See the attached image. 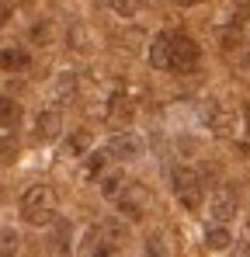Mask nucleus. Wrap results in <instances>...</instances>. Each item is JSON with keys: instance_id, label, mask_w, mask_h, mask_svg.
Segmentation results:
<instances>
[{"instance_id": "obj_1", "label": "nucleus", "mask_w": 250, "mask_h": 257, "mask_svg": "<svg viewBox=\"0 0 250 257\" xmlns=\"http://www.w3.org/2000/svg\"><path fill=\"white\" fill-rule=\"evenodd\" d=\"M52 212H56V191H52V184H32L21 195V215H25V222L49 226Z\"/></svg>"}, {"instance_id": "obj_2", "label": "nucleus", "mask_w": 250, "mask_h": 257, "mask_svg": "<svg viewBox=\"0 0 250 257\" xmlns=\"http://www.w3.org/2000/svg\"><path fill=\"white\" fill-rule=\"evenodd\" d=\"M170 184H174V195H177V202H181L188 212L202 209V202H205V184H202V174L195 171V167H184V164H177V167L170 171Z\"/></svg>"}, {"instance_id": "obj_3", "label": "nucleus", "mask_w": 250, "mask_h": 257, "mask_svg": "<svg viewBox=\"0 0 250 257\" xmlns=\"http://www.w3.org/2000/svg\"><path fill=\"white\" fill-rule=\"evenodd\" d=\"M198 59H202V49H198L195 39H188V35H170V70H174V73L195 70Z\"/></svg>"}, {"instance_id": "obj_4", "label": "nucleus", "mask_w": 250, "mask_h": 257, "mask_svg": "<svg viewBox=\"0 0 250 257\" xmlns=\"http://www.w3.org/2000/svg\"><path fill=\"white\" fill-rule=\"evenodd\" d=\"M118 212H122V219H132V222H139L143 215L150 212V191L139 181H132L118 195Z\"/></svg>"}, {"instance_id": "obj_5", "label": "nucleus", "mask_w": 250, "mask_h": 257, "mask_svg": "<svg viewBox=\"0 0 250 257\" xmlns=\"http://www.w3.org/2000/svg\"><path fill=\"white\" fill-rule=\"evenodd\" d=\"M240 209V195L236 188H215V195L208 198V219L219 226H229V219Z\"/></svg>"}, {"instance_id": "obj_6", "label": "nucleus", "mask_w": 250, "mask_h": 257, "mask_svg": "<svg viewBox=\"0 0 250 257\" xmlns=\"http://www.w3.org/2000/svg\"><path fill=\"white\" fill-rule=\"evenodd\" d=\"M108 153H111V160H122V164H129V160H139L143 153H146V143H143V136H136V132H118V136H111L108 139Z\"/></svg>"}, {"instance_id": "obj_7", "label": "nucleus", "mask_w": 250, "mask_h": 257, "mask_svg": "<svg viewBox=\"0 0 250 257\" xmlns=\"http://www.w3.org/2000/svg\"><path fill=\"white\" fill-rule=\"evenodd\" d=\"M104 118L111 122V125H132V118H136V104H132V97L129 94H111L108 97V111H104Z\"/></svg>"}, {"instance_id": "obj_8", "label": "nucleus", "mask_w": 250, "mask_h": 257, "mask_svg": "<svg viewBox=\"0 0 250 257\" xmlns=\"http://www.w3.org/2000/svg\"><path fill=\"white\" fill-rule=\"evenodd\" d=\"M59 132H63V115H59V108L39 111V118H35V139H39V143H52V139H59Z\"/></svg>"}, {"instance_id": "obj_9", "label": "nucleus", "mask_w": 250, "mask_h": 257, "mask_svg": "<svg viewBox=\"0 0 250 257\" xmlns=\"http://www.w3.org/2000/svg\"><path fill=\"white\" fill-rule=\"evenodd\" d=\"M77 87H80V77H77L73 70H63V73L56 77V84H52V94H56L59 104H70V101L77 97Z\"/></svg>"}, {"instance_id": "obj_10", "label": "nucleus", "mask_w": 250, "mask_h": 257, "mask_svg": "<svg viewBox=\"0 0 250 257\" xmlns=\"http://www.w3.org/2000/svg\"><path fill=\"white\" fill-rule=\"evenodd\" d=\"M97 188H101L104 198H118L125 188H129V177H125V171H104L97 177Z\"/></svg>"}, {"instance_id": "obj_11", "label": "nucleus", "mask_w": 250, "mask_h": 257, "mask_svg": "<svg viewBox=\"0 0 250 257\" xmlns=\"http://www.w3.org/2000/svg\"><path fill=\"white\" fill-rule=\"evenodd\" d=\"M150 66L153 70H170V35H157L150 42Z\"/></svg>"}, {"instance_id": "obj_12", "label": "nucleus", "mask_w": 250, "mask_h": 257, "mask_svg": "<svg viewBox=\"0 0 250 257\" xmlns=\"http://www.w3.org/2000/svg\"><path fill=\"white\" fill-rule=\"evenodd\" d=\"M21 115H25L21 101H14V97L0 94V128H14V125H21Z\"/></svg>"}, {"instance_id": "obj_13", "label": "nucleus", "mask_w": 250, "mask_h": 257, "mask_svg": "<svg viewBox=\"0 0 250 257\" xmlns=\"http://www.w3.org/2000/svg\"><path fill=\"white\" fill-rule=\"evenodd\" d=\"M108 160H111V153H108V146H101V150H94V153H87V164H83V177H87V181H97L101 174L108 171Z\"/></svg>"}, {"instance_id": "obj_14", "label": "nucleus", "mask_w": 250, "mask_h": 257, "mask_svg": "<svg viewBox=\"0 0 250 257\" xmlns=\"http://www.w3.org/2000/svg\"><path fill=\"white\" fill-rule=\"evenodd\" d=\"M25 66H28V52L21 45H4L0 49V70L14 73V70H25Z\"/></svg>"}, {"instance_id": "obj_15", "label": "nucleus", "mask_w": 250, "mask_h": 257, "mask_svg": "<svg viewBox=\"0 0 250 257\" xmlns=\"http://www.w3.org/2000/svg\"><path fill=\"white\" fill-rule=\"evenodd\" d=\"M229 243H233V233H229V226H219V222H212L205 229V247L208 250H229Z\"/></svg>"}, {"instance_id": "obj_16", "label": "nucleus", "mask_w": 250, "mask_h": 257, "mask_svg": "<svg viewBox=\"0 0 250 257\" xmlns=\"http://www.w3.org/2000/svg\"><path fill=\"white\" fill-rule=\"evenodd\" d=\"M208 125H212V132H219V136H229L233 132V115L222 104H208Z\"/></svg>"}, {"instance_id": "obj_17", "label": "nucleus", "mask_w": 250, "mask_h": 257, "mask_svg": "<svg viewBox=\"0 0 250 257\" xmlns=\"http://www.w3.org/2000/svg\"><path fill=\"white\" fill-rule=\"evenodd\" d=\"M87 150H90V132H70L66 139H63V153L66 157H87Z\"/></svg>"}, {"instance_id": "obj_18", "label": "nucleus", "mask_w": 250, "mask_h": 257, "mask_svg": "<svg viewBox=\"0 0 250 257\" xmlns=\"http://www.w3.org/2000/svg\"><path fill=\"white\" fill-rule=\"evenodd\" d=\"M18 247H21L18 229L14 226H4L0 229V257H18Z\"/></svg>"}, {"instance_id": "obj_19", "label": "nucleus", "mask_w": 250, "mask_h": 257, "mask_svg": "<svg viewBox=\"0 0 250 257\" xmlns=\"http://www.w3.org/2000/svg\"><path fill=\"white\" fill-rule=\"evenodd\" d=\"M101 233H104V243H118V247H122V240L129 236V229H125L118 219H104L101 222Z\"/></svg>"}, {"instance_id": "obj_20", "label": "nucleus", "mask_w": 250, "mask_h": 257, "mask_svg": "<svg viewBox=\"0 0 250 257\" xmlns=\"http://www.w3.org/2000/svg\"><path fill=\"white\" fill-rule=\"evenodd\" d=\"M18 157V136L14 132H0V164H11Z\"/></svg>"}, {"instance_id": "obj_21", "label": "nucleus", "mask_w": 250, "mask_h": 257, "mask_svg": "<svg viewBox=\"0 0 250 257\" xmlns=\"http://www.w3.org/2000/svg\"><path fill=\"white\" fill-rule=\"evenodd\" d=\"M146 250H150V257H170V247H167V236L157 229L150 240H146Z\"/></svg>"}, {"instance_id": "obj_22", "label": "nucleus", "mask_w": 250, "mask_h": 257, "mask_svg": "<svg viewBox=\"0 0 250 257\" xmlns=\"http://www.w3.org/2000/svg\"><path fill=\"white\" fill-rule=\"evenodd\" d=\"M139 7H143V0H111V11H115L118 18H136Z\"/></svg>"}, {"instance_id": "obj_23", "label": "nucleus", "mask_w": 250, "mask_h": 257, "mask_svg": "<svg viewBox=\"0 0 250 257\" xmlns=\"http://www.w3.org/2000/svg\"><path fill=\"white\" fill-rule=\"evenodd\" d=\"M90 257H125V254H122L118 243H97V247L90 250Z\"/></svg>"}, {"instance_id": "obj_24", "label": "nucleus", "mask_w": 250, "mask_h": 257, "mask_svg": "<svg viewBox=\"0 0 250 257\" xmlns=\"http://www.w3.org/2000/svg\"><path fill=\"white\" fill-rule=\"evenodd\" d=\"M11 18H14V4H11V0H0V28H4Z\"/></svg>"}, {"instance_id": "obj_25", "label": "nucleus", "mask_w": 250, "mask_h": 257, "mask_svg": "<svg viewBox=\"0 0 250 257\" xmlns=\"http://www.w3.org/2000/svg\"><path fill=\"white\" fill-rule=\"evenodd\" d=\"M49 35H52V28H49V25H39V28H35V42H45Z\"/></svg>"}, {"instance_id": "obj_26", "label": "nucleus", "mask_w": 250, "mask_h": 257, "mask_svg": "<svg viewBox=\"0 0 250 257\" xmlns=\"http://www.w3.org/2000/svg\"><path fill=\"white\" fill-rule=\"evenodd\" d=\"M240 115H243V132L250 136V104H243V111H240Z\"/></svg>"}, {"instance_id": "obj_27", "label": "nucleus", "mask_w": 250, "mask_h": 257, "mask_svg": "<svg viewBox=\"0 0 250 257\" xmlns=\"http://www.w3.org/2000/svg\"><path fill=\"white\" fill-rule=\"evenodd\" d=\"M177 4H184V7H191V4H202V0H177Z\"/></svg>"}, {"instance_id": "obj_28", "label": "nucleus", "mask_w": 250, "mask_h": 257, "mask_svg": "<svg viewBox=\"0 0 250 257\" xmlns=\"http://www.w3.org/2000/svg\"><path fill=\"white\" fill-rule=\"evenodd\" d=\"M247 233H250V219H247Z\"/></svg>"}]
</instances>
